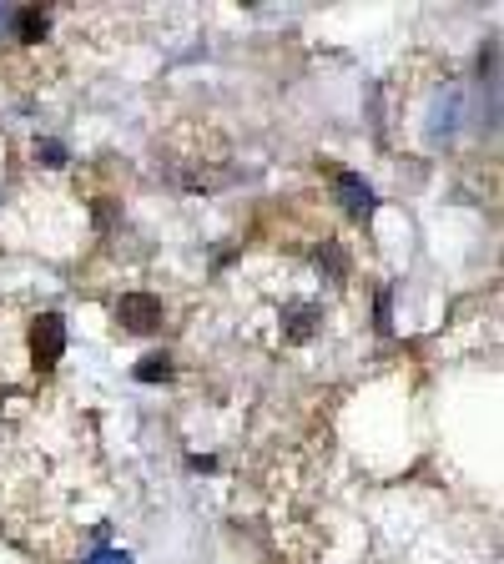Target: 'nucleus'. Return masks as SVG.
<instances>
[{
  "mask_svg": "<svg viewBox=\"0 0 504 564\" xmlns=\"http://www.w3.org/2000/svg\"><path fill=\"white\" fill-rule=\"evenodd\" d=\"M167 373H172V363H167L162 353L142 358V368H137V378H142V383H157V378H167Z\"/></svg>",
  "mask_w": 504,
  "mask_h": 564,
  "instance_id": "5",
  "label": "nucleus"
},
{
  "mask_svg": "<svg viewBox=\"0 0 504 564\" xmlns=\"http://www.w3.org/2000/svg\"><path fill=\"white\" fill-rule=\"evenodd\" d=\"M116 318H121L126 333H152V328L162 323V303H157L152 293H126V298L116 303Z\"/></svg>",
  "mask_w": 504,
  "mask_h": 564,
  "instance_id": "2",
  "label": "nucleus"
},
{
  "mask_svg": "<svg viewBox=\"0 0 504 564\" xmlns=\"http://www.w3.org/2000/svg\"><path fill=\"white\" fill-rule=\"evenodd\" d=\"M61 348H66V323H61L56 313L36 318V328H31V363L46 373V368H56Z\"/></svg>",
  "mask_w": 504,
  "mask_h": 564,
  "instance_id": "1",
  "label": "nucleus"
},
{
  "mask_svg": "<svg viewBox=\"0 0 504 564\" xmlns=\"http://www.w3.org/2000/svg\"><path fill=\"white\" fill-rule=\"evenodd\" d=\"M16 31H21V41H41L46 36V16L41 11H21L16 16Z\"/></svg>",
  "mask_w": 504,
  "mask_h": 564,
  "instance_id": "4",
  "label": "nucleus"
},
{
  "mask_svg": "<svg viewBox=\"0 0 504 564\" xmlns=\"http://www.w3.org/2000/svg\"><path fill=\"white\" fill-rule=\"evenodd\" d=\"M333 182H338V197H343V207H348L353 217H363V212L373 207V192H368V187H363L353 172H338Z\"/></svg>",
  "mask_w": 504,
  "mask_h": 564,
  "instance_id": "3",
  "label": "nucleus"
}]
</instances>
